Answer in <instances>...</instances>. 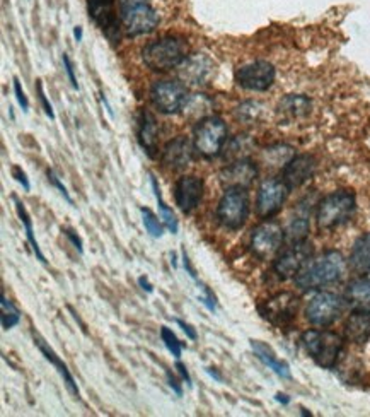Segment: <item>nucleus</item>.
<instances>
[{
	"instance_id": "nucleus-1",
	"label": "nucleus",
	"mask_w": 370,
	"mask_h": 417,
	"mask_svg": "<svg viewBox=\"0 0 370 417\" xmlns=\"http://www.w3.org/2000/svg\"><path fill=\"white\" fill-rule=\"evenodd\" d=\"M347 274V260L336 250L317 255L310 258L308 265L295 278V286L300 291H319V289L339 283Z\"/></svg>"
},
{
	"instance_id": "nucleus-27",
	"label": "nucleus",
	"mask_w": 370,
	"mask_h": 417,
	"mask_svg": "<svg viewBox=\"0 0 370 417\" xmlns=\"http://www.w3.org/2000/svg\"><path fill=\"white\" fill-rule=\"evenodd\" d=\"M310 112V100L300 95L285 96L278 105V113L288 120H297V118L305 117Z\"/></svg>"
},
{
	"instance_id": "nucleus-14",
	"label": "nucleus",
	"mask_w": 370,
	"mask_h": 417,
	"mask_svg": "<svg viewBox=\"0 0 370 417\" xmlns=\"http://www.w3.org/2000/svg\"><path fill=\"white\" fill-rule=\"evenodd\" d=\"M275 75V67L271 65L270 62L258 60L251 62L248 65H242L241 69L236 72V80L242 89L263 93L273 86Z\"/></svg>"
},
{
	"instance_id": "nucleus-44",
	"label": "nucleus",
	"mask_w": 370,
	"mask_h": 417,
	"mask_svg": "<svg viewBox=\"0 0 370 417\" xmlns=\"http://www.w3.org/2000/svg\"><path fill=\"white\" fill-rule=\"evenodd\" d=\"M12 176L16 178V181H19L21 185H23L24 190H26V191L31 190V185H29V180H28L26 173H24L23 169L19 168V166H14V168H12Z\"/></svg>"
},
{
	"instance_id": "nucleus-25",
	"label": "nucleus",
	"mask_w": 370,
	"mask_h": 417,
	"mask_svg": "<svg viewBox=\"0 0 370 417\" xmlns=\"http://www.w3.org/2000/svg\"><path fill=\"white\" fill-rule=\"evenodd\" d=\"M344 300L353 310H369L370 312V279H353L344 291Z\"/></svg>"
},
{
	"instance_id": "nucleus-33",
	"label": "nucleus",
	"mask_w": 370,
	"mask_h": 417,
	"mask_svg": "<svg viewBox=\"0 0 370 417\" xmlns=\"http://www.w3.org/2000/svg\"><path fill=\"white\" fill-rule=\"evenodd\" d=\"M308 233H309V219L308 216L302 214V216H295V218H292L288 228L285 229V238H288L290 243H297V241H304L305 238H308Z\"/></svg>"
},
{
	"instance_id": "nucleus-19",
	"label": "nucleus",
	"mask_w": 370,
	"mask_h": 417,
	"mask_svg": "<svg viewBox=\"0 0 370 417\" xmlns=\"http://www.w3.org/2000/svg\"><path fill=\"white\" fill-rule=\"evenodd\" d=\"M314 171H316V159L309 154L293 156L287 164L283 166L282 180L288 189H299L305 181L312 178Z\"/></svg>"
},
{
	"instance_id": "nucleus-41",
	"label": "nucleus",
	"mask_w": 370,
	"mask_h": 417,
	"mask_svg": "<svg viewBox=\"0 0 370 417\" xmlns=\"http://www.w3.org/2000/svg\"><path fill=\"white\" fill-rule=\"evenodd\" d=\"M12 83H14V95H16V100H18V103L21 105V108H23L24 112H28V110H29V101H28L26 95H24L23 88H21L19 79H18V78H14V80H12Z\"/></svg>"
},
{
	"instance_id": "nucleus-28",
	"label": "nucleus",
	"mask_w": 370,
	"mask_h": 417,
	"mask_svg": "<svg viewBox=\"0 0 370 417\" xmlns=\"http://www.w3.org/2000/svg\"><path fill=\"white\" fill-rule=\"evenodd\" d=\"M210 110H212V100L210 97H207L205 95L188 96L185 106H183V113H185V117L195 122H200L203 120V118L210 117V115H208Z\"/></svg>"
},
{
	"instance_id": "nucleus-22",
	"label": "nucleus",
	"mask_w": 370,
	"mask_h": 417,
	"mask_svg": "<svg viewBox=\"0 0 370 417\" xmlns=\"http://www.w3.org/2000/svg\"><path fill=\"white\" fill-rule=\"evenodd\" d=\"M33 339H35L36 347L40 349L41 354L45 356V359H46V361H50V363H52V364L55 366V369H57L58 374H60L63 383H65L67 390H69L70 394L74 395V397H79L80 391H79L77 383H75L74 376H72V373H70V369L67 368V364L63 363V361L60 359V356H58L57 352H55L53 349L50 347L48 344H46V340H45L43 337H41V335L38 334V332H33Z\"/></svg>"
},
{
	"instance_id": "nucleus-30",
	"label": "nucleus",
	"mask_w": 370,
	"mask_h": 417,
	"mask_svg": "<svg viewBox=\"0 0 370 417\" xmlns=\"http://www.w3.org/2000/svg\"><path fill=\"white\" fill-rule=\"evenodd\" d=\"M14 204H16V212H18V216H19L21 223H23V226H24V231H26V238H28L29 245H31L33 253L36 255V258H38V260H40L41 263H46L45 255H43V252H41L40 243H38V240H36V236H35V231H33V221H31V216L28 214L26 207H24V204L21 202V200H19L18 197H14Z\"/></svg>"
},
{
	"instance_id": "nucleus-48",
	"label": "nucleus",
	"mask_w": 370,
	"mask_h": 417,
	"mask_svg": "<svg viewBox=\"0 0 370 417\" xmlns=\"http://www.w3.org/2000/svg\"><path fill=\"white\" fill-rule=\"evenodd\" d=\"M138 284H140V287H142L146 292L154 291V286H152V284L148 283V279L143 278V275H142V278H138Z\"/></svg>"
},
{
	"instance_id": "nucleus-24",
	"label": "nucleus",
	"mask_w": 370,
	"mask_h": 417,
	"mask_svg": "<svg viewBox=\"0 0 370 417\" xmlns=\"http://www.w3.org/2000/svg\"><path fill=\"white\" fill-rule=\"evenodd\" d=\"M251 342V347H253L254 354L259 361H261L263 364L268 366L270 369H273V371L278 374L280 378H290V366H288L285 361L278 359L275 354V351L271 349L268 344L261 342V340H249Z\"/></svg>"
},
{
	"instance_id": "nucleus-42",
	"label": "nucleus",
	"mask_w": 370,
	"mask_h": 417,
	"mask_svg": "<svg viewBox=\"0 0 370 417\" xmlns=\"http://www.w3.org/2000/svg\"><path fill=\"white\" fill-rule=\"evenodd\" d=\"M63 69H65V72H67V75H69V79H70V84H72V88L74 89H79V84H77V79H75V74H74V65H72V62H70V58H69V55L67 53H63Z\"/></svg>"
},
{
	"instance_id": "nucleus-38",
	"label": "nucleus",
	"mask_w": 370,
	"mask_h": 417,
	"mask_svg": "<svg viewBox=\"0 0 370 417\" xmlns=\"http://www.w3.org/2000/svg\"><path fill=\"white\" fill-rule=\"evenodd\" d=\"M195 283H197V284H198V287L202 289V291H203V295L200 296L198 300L202 301V303L207 306V310H208V312L215 313V308H217V297H215L214 292H212V291H210V287L205 286V284H203V283H200V280H195Z\"/></svg>"
},
{
	"instance_id": "nucleus-21",
	"label": "nucleus",
	"mask_w": 370,
	"mask_h": 417,
	"mask_svg": "<svg viewBox=\"0 0 370 417\" xmlns=\"http://www.w3.org/2000/svg\"><path fill=\"white\" fill-rule=\"evenodd\" d=\"M343 335L348 342L361 346L370 339V312L369 310H353L344 322Z\"/></svg>"
},
{
	"instance_id": "nucleus-3",
	"label": "nucleus",
	"mask_w": 370,
	"mask_h": 417,
	"mask_svg": "<svg viewBox=\"0 0 370 417\" xmlns=\"http://www.w3.org/2000/svg\"><path fill=\"white\" fill-rule=\"evenodd\" d=\"M357 208L355 194L350 190H336L322 197L317 204L316 223L321 231H331L353 218Z\"/></svg>"
},
{
	"instance_id": "nucleus-47",
	"label": "nucleus",
	"mask_w": 370,
	"mask_h": 417,
	"mask_svg": "<svg viewBox=\"0 0 370 417\" xmlns=\"http://www.w3.org/2000/svg\"><path fill=\"white\" fill-rule=\"evenodd\" d=\"M176 369H178V373L181 374V378H183V381H186V385L188 386H193V381H191V376H190V373H188V369H186V366L181 363L180 359L176 361Z\"/></svg>"
},
{
	"instance_id": "nucleus-32",
	"label": "nucleus",
	"mask_w": 370,
	"mask_h": 417,
	"mask_svg": "<svg viewBox=\"0 0 370 417\" xmlns=\"http://www.w3.org/2000/svg\"><path fill=\"white\" fill-rule=\"evenodd\" d=\"M0 310H2V315H0V322H2V329L9 330L12 327H16L21 322L19 308L2 292V301H0Z\"/></svg>"
},
{
	"instance_id": "nucleus-37",
	"label": "nucleus",
	"mask_w": 370,
	"mask_h": 417,
	"mask_svg": "<svg viewBox=\"0 0 370 417\" xmlns=\"http://www.w3.org/2000/svg\"><path fill=\"white\" fill-rule=\"evenodd\" d=\"M160 339H163L165 349H168L171 354L176 357V359H180L181 357V351L183 347H185V344L181 342L180 339L176 337V334L169 329V327H160Z\"/></svg>"
},
{
	"instance_id": "nucleus-51",
	"label": "nucleus",
	"mask_w": 370,
	"mask_h": 417,
	"mask_svg": "<svg viewBox=\"0 0 370 417\" xmlns=\"http://www.w3.org/2000/svg\"><path fill=\"white\" fill-rule=\"evenodd\" d=\"M275 398L278 400V402H282V403H288V402H290V398H288L287 395H283V394H276Z\"/></svg>"
},
{
	"instance_id": "nucleus-49",
	"label": "nucleus",
	"mask_w": 370,
	"mask_h": 417,
	"mask_svg": "<svg viewBox=\"0 0 370 417\" xmlns=\"http://www.w3.org/2000/svg\"><path fill=\"white\" fill-rule=\"evenodd\" d=\"M207 373L210 374V376L214 378V380H217V381H222V376H220L219 371H217L215 368H207Z\"/></svg>"
},
{
	"instance_id": "nucleus-10",
	"label": "nucleus",
	"mask_w": 370,
	"mask_h": 417,
	"mask_svg": "<svg viewBox=\"0 0 370 417\" xmlns=\"http://www.w3.org/2000/svg\"><path fill=\"white\" fill-rule=\"evenodd\" d=\"M299 297L293 292H278L258 305V312L275 327H285L293 322L299 312Z\"/></svg>"
},
{
	"instance_id": "nucleus-43",
	"label": "nucleus",
	"mask_w": 370,
	"mask_h": 417,
	"mask_svg": "<svg viewBox=\"0 0 370 417\" xmlns=\"http://www.w3.org/2000/svg\"><path fill=\"white\" fill-rule=\"evenodd\" d=\"M62 233H63V235H65L67 238H69V240L72 241V245H74L75 248H77V252H79V253H84L82 240H80V236L77 235V233L74 231V229H70V228H63V229H62Z\"/></svg>"
},
{
	"instance_id": "nucleus-36",
	"label": "nucleus",
	"mask_w": 370,
	"mask_h": 417,
	"mask_svg": "<svg viewBox=\"0 0 370 417\" xmlns=\"http://www.w3.org/2000/svg\"><path fill=\"white\" fill-rule=\"evenodd\" d=\"M266 156L271 164L285 166L295 154H293V149L290 146H273L266 149Z\"/></svg>"
},
{
	"instance_id": "nucleus-31",
	"label": "nucleus",
	"mask_w": 370,
	"mask_h": 417,
	"mask_svg": "<svg viewBox=\"0 0 370 417\" xmlns=\"http://www.w3.org/2000/svg\"><path fill=\"white\" fill-rule=\"evenodd\" d=\"M151 185H152V190H154V197L157 200V206H159V211H160V219H163L164 226L169 229V231L173 233V235H178V229H180V223H178L176 216H174V212L169 208L168 204L164 202L163 199V194H160V189H159V183H157V178L154 174H151Z\"/></svg>"
},
{
	"instance_id": "nucleus-12",
	"label": "nucleus",
	"mask_w": 370,
	"mask_h": 417,
	"mask_svg": "<svg viewBox=\"0 0 370 417\" xmlns=\"http://www.w3.org/2000/svg\"><path fill=\"white\" fill-rule=\"evenodd\" d=\"M314 246L310 241H297L292 243L285 252H282L273 262V270L280 279L287 280L297 278V274L308 265V262L312 258Z\"/></svg>"
},
{
	"instance_id": "nucleus-6",
	"label": "nucleus",
	"mask_w": 370,
	"mask_h": 417,
	"mask_svg": "<svg viewBox=\"0 0 370 417\" xmlns=\"http://www.w3.org/2000/svg\"><path fill=\"white\" fill-rule=\"evenodd\" d=\"M227 142V125L222 118L219 117H207L200 120L195 127L193 144L195 149L203 157H215L222 152V149Z\"/></svg>"
},
{
	"instance_id": "nucleus-50",
	"label": "nucleus",
	"mask_w": 370,
	"mask_h": 417,
	"mask_svg": "<svg viewBox=\"0 0 370 417\" xmlns=\"http://www.w3.org/2000/svg\"><path fill=\"white\" fill-rule=\"evenodd\" d=\"M82 36H84V31H82V28L80 26H75L74 28V38L77 41H82Z\"/></svg>"
},
{
	"instance_id": "nucleus-8",
	"label": "nucleus",
	"mask_w": 370,
	"mask_h": 417,
	"mask_svg": "<svg viewBox=\"0 0 370 417\" xmlns=\"http://www.w3.org/2000/svg\"><path fill=\"white\" fill-rule=\"evenodd\" d=\"M285 241V231L276 221H263L251 231L249 248L259 260H271Z\"/></svg>"
},
{
	"instance_id": "nucleus-34",
	"label": "nucleus",
	"mask_w": 370,
	"mask_h": 417,
	"mask_svg": "<svg viewBox=\"0 0 370 417\" xmlns=\"http://www.w3.org/2000/svg\"><path fill=\"white\" fill-rule=\"evenodd\" d=\"M140 214H142L143 226H146L148 235L152 238H160L164 235V223H160L159 218H157L151 208L142 207L140 208Z\"/></svg>"
},
{
	"instance_id": "nucleus-5",
	"label": "nucleus",
	"mask_w": 370,
	"mask_h": 417,
	"mask_svg": "<svg viewBox=\"0 0 370 417\" xmlns=\"http://www.w3.org/2000/svg\"><path fill=\"white\" fill-rule=\"evenodd\" d=\"M121 26L129 36L148 35L159 24V16L151 0H118Z\"/></svg>"
},
{
	"instance_id": "nucleus-23",
	"label": "nucleus",
	"mask_w": 370,
	"mask_h": 417,
	"mask_svg": "<svg viewBox=\"0 0 370 417\" xmlns=\"http://www.w3.org/2000/svg\"><path fill=\"white\" fill-rule=\"evenodd\" d=\"M157 139H159V129H157L156 117L143 110L138 120V142L148 157H156L157 154Z\"/></svg>"
},
{
	"instance_id": "nucleus-13",
	"label": "nucleus",
	"mask_w": 370,
	"mask_h": 417,
	"mask_svg": "<svg viewBox=\"0 0 370 417\" xmlns=\"http://www.w3.org/2000/svg\"><path fill=\"white\" fill-rule=\"evenodd\" d=\"M188 100L185 84L176 80H159L151 89L152 105L164 115H173L181 112Z\"/></svg>"
},
{
	"instance_id": "nucleus-39",
	"label": "nucleus",
	"mask_w": 370,
	"mask_h": 417,
	"mask_svg": "<svg viewBox=\"0 0 370 417\" xmlns=\"http://www.w3.org/2000/svg\"><path fill=\"white\" fill-rule=\"evenodd\" d=\"M36 89H38V97H40V101H41V106H43V110H45L46 117H48L50 120H53V118H55L53 108H52V105H50L48 97H46V95H45L43 83H41V80H36Z\"/></svg>"
},
{
	"instance_id": "nucleus-15",
	"label": "nucleus",
	"mask_w": 370,
	"mask_h": 417,
	"mask_svg": "<svg viewBox=\"0 0 370 417\" xmlns=\"http://www.w3.org/2000/svg\"><path fill=\"white\" fill-rule=\"evenodd\" d=\"M87 11L89 18L94 21L104 36L113 45L120 43V23L114 9V0H87Z\"/></svg>"
},
{
	"instance_id": "nucleus-16",
	"label": "nucleus",
	"mask_w": 370,
	"mask_h": 417,
	"mask_svg": "<svg viewBox=\"0 0 370 417\" xmlns=\"http://www.w3.org/2000/svg\"><path fill=\"white\" fill-rule=\"evenodd\" d=\"M258 178V168L253 161L239 159L229 163L220 171V183L225 189H248Z\"/></svg>"
},
{
	"instance_id": "nucleus-52",
	"label": "nucleus",
	"mask_w": 370,
	"mask_h": 417,
	"mask_svg": "<svg viewBox=\"0 0 370 417\" xmlns=\"http://www.w3.org/2000/svg\"><path fill=\"white\" fill-rule=\"evenodd\" d=\"M171 263H173V267H178V262H176V255H174V253H171Z\"/></svg>"
},
{
	"instance_id": "nucleus-46",
	"label": "nucleus",
	"mask_w": 370,
	"mask_h": 417,
	"mask_svg": "<svg viewBox=\"0 0 370 417\" xmlns=\"http://www.w3.org/2000/svg\"><path fill=\"white\" fill-rule=\"evenodd\" d=\"M176 323H178V325L181 327V330L185 332V334H186V337H188L190 340H197V339H198V334H197V330H195L193 327L190 325V323L183 322V320H180V318H178Z\"/></svg>"
},
{
	"instance_id": "nucleus-45",
	"label": "nucleus",
	"mask_w": 370,
	"mask_h": 417,
	"mask_svg": "<svg viewBox=\"0 0 370 417\" xmlns=\"http://www.w3.org/2000/svg\"><path fill=\"white\" fill-rule=\"evenodd\" d=\"M165 378H168V385L171 386L174 394L178 395V397H183V389H181V383L178 381L176 376H173L171 371H165Z\"/></svg>"
},
{
	"instance_id": "nucleus-11",
	"label": "nucleus",
	"mask_w": 370,
	"mask_h": 417,
	"mask_svg": "<svg viewBox=\"0 0 370 417\" xmlns=\"http://www.w3.org/2000/svg\"><path fill=\"white\" fill-rule=\"evenodd\" d=\"M288 189L282 178H266L261 181L256 195V214L261 219H271L282 211L288 197Z\"/></svg>"
},
{
	"instance_id": "nucleus-26",
	"label": "nucleus",
	"mask_w": 370,
	"mask_h": 417,
	"mask_svg": "<svg viewBox=\"0 0 370 417\" xmlns=\"http://www.w3.org/2000/svg\"><path fill=\"white\" fill-rule=\"evenodd\" d=\"M350 265L359 274L370 272V233H364L355 240L350 253Z\"/></svg>"
},
{
	"instance_id": "nucleus-35",
	"label": "nucleus",
	"mask_w": 370,
	"mask_h": 417,
	"mask_svg": "<svg viewBox=\"0 0 370 417\" xmlns=\"http://www.w3.org/2000/svg\"><path fill=\"white\" fill-rule=\"evenodd\" d=\"M263 113V106L259 103H254V101H246L241 106L236 108V117L237 120L244 122V123H253L259 120Z\"/></svg>"
},
{
	"instance_id": "nucleus-40",
	"label": "nucleus",
	"mask_w": 370,
	"mask_h": 417,
	"mask_svg": "<svg viewBox=\"0 0 370 417\" xmlns=\"http://www.w3.org/2000/svg\"><path fill=\"white\" fill-rule=\"evenodd\" d=\"M48 180H50V183H52V185L55 186V189H57L58 191H60V194L63 195V199H65L67 202L70 204V206H74V200H72L70 194H69V191H67L65 185H63V183L60 181V178H58L57 174H55V173L52 171V169H48Z\"/></svg>"
},
{
	"instance_id": "nucleus-17",
	"label": "nucleus",
	"mask_w": 370,
	"mask_h": 417,
	"mask_svg": "<svg viewBox=\"0 0 370 417\" xmlns=\"http://www.w3.org/2000/svg\"><path fill=\"white\" fill-rule=\"evenodd\" d=\"M203 197V181L198 176H181L174 185V200L181 212L191 214Z\"/></svg>"
},
{
	"instance_id": "nucleus-7",
	"label": "nucleus",
	"mask_w": 370,
	"mask_h": 417,
	"mask_svg": "<svg viewBox=\"0 0 370 417\" xmlns=\"http://www.w3.org/2000/svg\"><path fill=\"white\" fill-rule=\"evenodd\" d=\"M249 218V195L246 189H225L217 206V219L224 228L241 229Z\"/></svg>"
},
{
	"instance_id": "nucleus-29",
	"label": "nucleus",
	"mask_w": 370,
	"mask_h": 417,
	"mask_svg": "<svg viewBox=\"0 0 370 417\" xmlns=\"http://www.w3.org/2000/svg\"><path fill=\"white\" fill-rule=\"evenodd\" d=\"M251 149H253V142H251L248 135H237V137H234L225 142V146L222 149L224 159L227 161V163L246 159L251 152Z\"/></svg>"
},
{
	"instance_id": "nucleus-18",
	"label": "nucleus",
	"mask_w": 370,
	"mask_h": 417,
	"mask_svg": "<svg viewBox=\"0 0 370 417\" xmlns=\"http://www.w3.org/2000/svg\"><path fill=\"white\" fill-rule=\"evenodd\" d=\"M215 65L205 55H193L180 65V79L191 86H203L214 78Z\"/></svg>"
},
{
	"instance_id": "nucleus-2",
	"label": "nucleus",
	"mask_w": 370,
	"mask_h": 417,
	"mask_svg": "<svg viewBox=\"0 0 370 417\" xmlns=\"http://www.w3.org/2000/svg\"><path fill=\"white\" fill-rule=\"evenodd\" d=\"M188 45L183 38L163 36L143 46L142 60L152 72H169L186 60Z\"/></svg>"
},
{
	"instance_id": "nucleus-4",
	"label": "nucleus",
	"mask_w": 370,
	"mask_h": 417,
	"mask_svg": "<svg viewBox=\"0 0 370 417\" xmlns=\"http://www.w3.org/2000/svg\"><path fill=\"white\" fill-rule=\"evenodd\" d=\"M300 342L310 359L325 369H333L343 351V339L331 330L310 329L302 334Z\"/></svg>"
},
{
	"instance_id": "nucleus-9",
	"label": "nucleus",
	"mask_w": 370,
	"mask_h": 417,
	"mask_svg": "<svg viewBox=\"0 0 370 417\" xmlns=\"http://www.w3.org/2000/svg\"><path fill=\"white\" fill-rule=\"evenodd\" d=\"M347 300L334 292L321 291L310 297L305 308V318L316 327H330L342 317Z\"/></svg>"
},
{
	"instance_id": "nucleus-20",
	"label": "nucleus",
	"mask_w": 370,
	"mask_h": 417,
	"mask_svg": "<svg viewBox=\"0 0 370 417\" xmlns=\"http://www.w3.org/2000/svg\"><path fill=\"white\" fill-rule=\"evenodd\" d=\"M193 147L195 144H191V140L185 135L173 139L171 142L165 144L163 151V164L173 171L185 169L193 161Z\"/></svg>"
}]
</instances>
